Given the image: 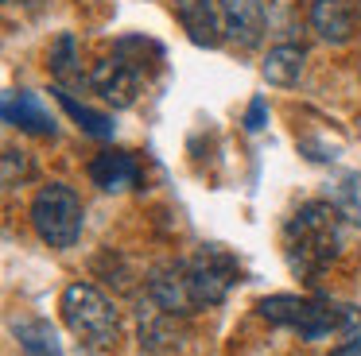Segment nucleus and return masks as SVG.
I'll list each match as a JSON object with an SVG mask.
<instances>
[{"label": "nucleus", "instance_id": "obj_1", "mask_svg": "<svg viewBox=\"0 0 361 356\" xmlns=\"http://www.w3.org/2000/svg\"><path fill=\"white\" fill-rule=\"evenodd\" d=\"M338 248H342V213L330 201H307L288 221V255L291 267L303 275L326 267Z\"/></svg>", "mask_w": 361, "mask_h": 356}, {"label": "nucleus", "instance_id": "obj_2", "mask_svg": "<svg viewBox=\"0 0 361 356\" xmlns=\"http://www.w3.org/2000/svg\"><path fill=\"white\" fill-rule=\"evenodd\" d=\"M63 322L78 337V348L86 356H105L117 348L121 337L117 306L94 283H71L63 291Z\"/></svg>", "mask_w": 361, "mask_h": 356}, {"label": "nucleus", "instance_id": "obj_3", "mask_svg": "<svg viewBox=\"0 0 361 356\" xmlns=\"http://www.w3.org/2000/svg\"><path fill=\"white\" fill-rule=\"evenodd\" d=\"M260 317L283 329H295L303 341H322L330 333H342L345 306L322 298H299V294H272L260 302Z\"/></svg>", "mask_w": 361, "mask_h": 356}, {"label": "nucleus", "instance_id": "obj_4", "mask_svg": "<svg viewBox=\"0 0 361 356\" xmlns=\"http://www.w3.org/2000/svg\"><path fill=\"white\" fill-rule=\"evenodd\" d=\"M32 224L43 244L51 248H74L82 236V198L63 182H51L32 201Z\"/></svg>", "mask_w": 361, "mask_h": 356}, {"label": "nucleus", "instance_id": "obj_5", "mask_svg": "<svg viewBox=\"0 0 361 356\" xmlns=\"http://www.w3.org/2000/svg\"><path fill=\"white\" fill-rule=\"evenodd\" d=\"M187 275H190V291H195L198 310H206L226 302L229 286L237 283V263L221 248H202L195 260H187Z\"/></svg>", "mask_w": 361, "mask_h": 356}, {"label": "nucleus", "instance_id": "obj_6", "mask_svg": "<svg viewBox=\"0 0 361 356\" xmlns=\"http://www.w3.org/2000/svg\"><path fill=\"white\" fill-rule=\"evenodd\" d=\"M148 298L156 302L164 314H171V317L198 314V302H195V291H190L187 263H167V267H159L156 275L148 279Z\"/></svg>", "mask_w": 361, "mask_h": 356}, {"label": "nucleus", "instance_id": "obj_7", "mask_svg": "<svg viewBox=\"0 0 361 356\" xmlns=\"http://www.w3.org/2000/svg\"><path fill=\"white\" fill-rule=\"evenodd\" d=\"M94 89L109 101L113 108H128L140 93V70L133 66L128 58H105L102 66L94 70Z\"/></svg>", "mask_w": 361, "mask_h": 356}, {"label": "nucleus", "instance_id": "obj_8", "mask_svg": "<svg viewBox=\"0 0 361 356\" xmlns=\"http://www.w3.org/2000/svg\"><path fill=\"white\" fill-rule=\"evenodd\" d=\"M221 31L237 46H257L264 35V4L260 0H218Z\"/></svg>", "mask_w": 361, "mask_h": 356}, {"label": "nucleus", "instance_id": "obj_9", "mask_svg": "<svg viewBox=\"0 0 361 356\" xmlns=\"http://www.w3.org/2000/svg\"><path fill=\"white\" fill-rule=\"evenodd\" d=\"M90 178H94V186H102V190H109V193L133 190V186L140 182V163L128 151H102L90 163Z\"/></svg>", "mask_w": 361, "mask_h": 356}, {"label": "nucleus", "instance_id": "obj_10", "mask_svg": "<svg viewBox=\"0 0 361 356\" xmlns=\"http://www.w3.org/2000/svg\"><path fill=\"white\" fill-rule=\"evenodd\" d=\"M4 120L16 124V128L24 132H35V136H51L55 132V120H51V113L39 105V97L35 93H8V101H4Z\"/></svg>", "mask_w": 361, "mask_h": 356}, {"label": "nucleus", "instance_id": "obj_11", "mask_svg": "<svg viewBox=\"0 0 361 356\" xmlns=\"http://www.w3.org/2000/svg\"><path fill=\"white\" fill-rule=\"evenodd\" d=\"M311 23L326 43H345L353 35V12L345 8V0H314Z\"/></svg>", "mask_w": 361, "mask_h": 356}, {"label": "nucleus", "instance_id": "obj_12", "mask_svg": "<svg viewBox=\"0 0 361 356\" xmlns=\"http://www.w3.org/2000/svg\"><path fill=\"white\" fill-rule=\"evenodd\" d=\"M303 62H307V51H303V46L283 43V46H272V51H268L260 74H264L268 85H295L299 74H303Z\"/></svg>", "mask_w": 361, "mask_h": 356}, {"label": "nucleus", "instance_id": "obj_13", "mask_svg": "<svg viewBox=\"0 0 361 356\" xmlns=\"http://www.w3.org/2000/svg\"><path fill=\"white\" fill-rule=\"evenodd\" d=\"M175 12H179L187 35L198 46H214L218 43V23H214V4L210 0H175Z\"/></svg>", "mask_w": 361, "mask_h": 356}, {"label": "nucleus", "instance_id": "obj_14", "mask_svg": "<svg viewBox=\"0 0 361 356\" xmlns=\"http://www.w3.org/2000/svg\"><path fill=\"white\" fill-rule=\"evenodd\" d=\"M16 341L24 356H63V345H59V333L51 322L43 317H32V322H16Z\"/></svg>", "mask_w": 361, "mask_h": 356}, {"label": "nucleus", "instance_id": "obj_15", "mask_svg": "<svg viewBox=\"0 0 361 356\" xmlns=\"http://www.w3.org/2000/svg\"><path fill=\"white\" fill-rule=\"evenodd\" d=\"M59 101H63V108L74 116V120H82V128L90 132V136H113V124H109V116H102V113H94V108H86V105H78V101L71 97L66 89H59Z\"/></svg>", "mask_w": 361, "mask_h": 356}, {"label": "nucleus", "instance_id": "obj_16", "mask_svg": "<svg viewBox=\"0 0 361 356\" xmlns=\"http://www.w3.org/2000/svg\"><path fill=\"white\" fill-rule=\"evenodd\" d=\"M342 348H334L330 356H361V310L345 306V322H342Z\"/></svg>", "mask_w": 361, "mask_h": 356}, {"label": "nucleus", "instance_id": "obj_17", "mask_svg": "<svg viewBox=\"0 0 361 356\" xmlns=\"http://www.w3.org/2000/svg\"><path fill=\"white\" fill-rule=\"evenodd\" d=\"M51 70L59 77H66L74 70V35H59L55 51H51Z\"/></svg>", "mask_w": 361, "mask_h": 356}, {"label": "nucleus", "instance_id": "obj_18", "mask_svg": "<svg viewBox=\"0 0 361 356\" xmlns=\"http://www.w3.org/2000/svg\"><path fill=\"white\" fill-rule=\"evenodd\" d=\"M27 178V159H24V151H16V147H8L4 151V186H20Z\"/></svg>", "mask_w": 361, "mask_h": 356}, {"label": "nucleus", "instance_id": "obj_19", "mask_svg": "<svg viewBox=\"0 0 361 356\" xmlns=\"http://www.w3.org/2000/svg\"><path fill=\"white\" fill-rule=\"evenodd\" d=\"M264 113H268L264 97H257V101L249 105V116H245V128H249V132H260V128H264Z\"/></svg>", "mask_w": 361, "mask_h": 356}, {"label": "nucleus", "instance_id": "obj_20", "mask_svg": "<svg viewBox=\"0 0 361 356\" xmlns=\"http://www.w3.org/2000/svg\"><path fill=\"white\" fill-rule=\"evenodd\" d=\"M8 4H16V0H8Z\"/></svg>", "mask_w": 361, "mask_h": 356}, {"label": "nucleus", "instance_id": "obj_21", "mask_svg": "<svg viewBox=\"0 0 361 356\" xmlns=\"http://www.w3.org/2000/svg\"><path fill=\"white\" fill-rule=\"evenodd\" d=\"M357 70H361V66H357Z\"/></svg>", "mask_w": 361, "mask_h": 356}]
</instances>
